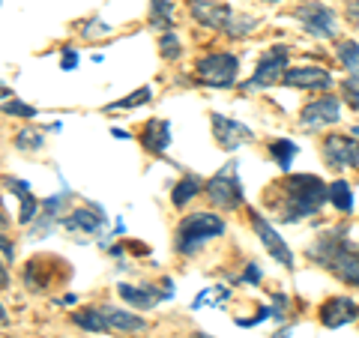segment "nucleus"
Here are the masks:
<instances>
[{"instance_id": "nucleus-1", "label": "nucleus", "mask_w": 359, "mask_h": 338, "mask_svg": "<svg viewBox=\"0 0 359 338\" xmlns=\"http://www.w3.org/2000/svg\"><path fill=\"white\" fill-rule=\"evenodd\" d=\"M278 191H282V198L278 201H269L278 216H282V222H299L306 216H314L323 201H330V186H323V180L311 177V174H297V177H287L282 186H278Z\"/></svg>"}, {"instance_id": "nucleus-2", "label": "nucleus", "mask_w": 359, "mask_h": 338, "mask_svg": "<svg viewBox=\"0 0 359 338\" xmlns=\"http://www.w3.org/2000/svg\"><path fill=\"white\" fill-rule=\"evenodd\" d=\"M309 255H311V261L332 269V273L341 281H347V285H359V249L347 240L344 228L320 236V240L311 245Z\"/></svg>"}, {"instance_id": "nucleus-3", "label": "nucleus", "mask_w": 359, "mask_h": 338, "mask_svg": "<svg viewBox=\"0 0 359 338\" xmlns=\"http://www.w3.org/2000/svg\"><path fill=\"white\" fill-rule=\"evenodd\" d=\"M222 234H224V222L219 216H212V212H192V216L183 219V224L177 231V252L195 255L207 240L222 236Z\"/></svg>"}, {"instance_id": "nucleus-4", "label": "nucleus", "mask_w": 359, "mask_h": 338, "mask_svg": "<svg viewBox=\"0 0 359 338\" xmlns=\"http://www.w3.org/2000/svg\"><path fill=\"white\" fill-rule=\"evenodd\" d=\"M204 191H207V198H210L216 207H222V210H237V207L243 204V186H240L237 162L224 165L216 177L207 180Z\"/></svg>"}, {"instance_id": "nucleus-5", "label": "nucleus", "mask_w": 359, "mask_h": 338, "mask_svg": "<svg viewBox=\"0 0 359 338\" xmlns=\"http://www.w3.org/2000/svg\"><path fill=\"white\" fill-rule=\"evenodd\" d=\"M240 72V60L228 51L219 54H207V58L198 60V75L201 81H207L210 87H233Z\"/></svg>"}, {"instance_id": "nucleus-6", "label": "nucleus", "mask_w": 359, "mask_h": 338, "mask_svg": "<svg viewBox=\"0 0 359 338\" xmlns=\"http://www.w3.org/2000/svg\"><path fill=\"white\" fill-rule=\"evenodd\" d=\"M297 21L306 27V33H311V36H318V39H332L335 33H339L335 13L323 4H302L297 9Z\"/></svg>"}, {"instance_id": "nucleus-7", "label": "nucleus", "mask_w": 359, "mask_h": 338, "mask_svg": "<svg viewBox=\"0 0 359 338\" xmlns=\"http://www.w3.org/2000/svg\"><path fill=\"white\" fill-rule=\"evenodd\" d=\"M285 72H287V48L285 45H276V48H269L261 58V63H257V69L252 75V81H245V90L276 84L278 78H285Z\"/></svg>"}, {"instance_id": "nucleus-8", "label": "nucleus", "mask_w": 359, "mask_h": 338, "mask_svg": "<svg viewBox=\"0 0 359 338\" xmlns=\"http://www.w3.org/2000/svg\"><path fill=\"white\" fill-rule=\"evenodd\" d=\"M323 159L330 168H356L359 165V141L351 135H330L323 141Z\"/></svg>"}, {"instance_id": "nucleus-9", "label": "nucleus", "mask_w": 359, "mask_h": 338, "mask_svg": "<svg viewBox=\"0 0 359 338\" xmlns=\"http://www.w3.org/2000/svg\"><path fill=\"white\" fill-rule=\"evenodd\" d=\"M252 224H255V234L261 236V243H264V249L276 257L282 266H287V269H294V255H290V249H287V243L282 240V234H278L273 224H269L261 212H252Z\"/></svg>"}, {"instance_id": "nucleus-10", "label": "nucleus", "mask_w": 359, "mask_h": 338, "mask_svg": "<svg viewBox=\"0 0 359 338\" xmlns=\"http://www.w3.org/2000/svg\"><path fill=\"white\" fill-rule=\"evenodd\" d=\"M339 117H341L339 99H335V96H323V99H318V102H311V105L302 108L299 123L306 129H320V126H332V123H339Z\"/></svg>"}, {"instance_id": "nucleus-11", "label": "nucleus", "mask_w": 359, "mask_h": 338, "mask_svg": "<svg viewBox=\"0 0 359 338\" xmlns=\"http://www.w3.org/2000/svg\"><path fill=\"white\" fill-rule=\"evenodd\" d=\"M189 9H192V18L201 21L204 27L228 30V27H231V21H233L231 6L216 4V0H192V4H189Z\"/></svg>"}, {"instance_id": "nucleus-12", "label": "nucleus", "mask_w": 359, "mask_h": 338, "mask_svg": "<svg viewBox=\"0 0 359 338\" xmlns=\"http://www.w3.org/2000/svg\"><path fill=\"white\" fill-rule=\"evenodd\" d=\"M356 314H359V306H356L353 299L332 297V299H327L320 306V323L327 326V330H339V326L356 320Z\"/></svg>"}, {"instance_id": "nucleus-13", "label": "nucleus", "mask_w": 359, "mask_h": 338, "mask_svg": "<svg viewBox=\"0 0 359 338\" xmlns=\"http://www.w3.org/2000/svg\"><path fill=\"white\" fill-rule=\"evenodd\" d=\"M212 132H216V141L224 150H237L243 141L255 138V132L249 126H243V123H237V120H228L222 114H212Z\"/></svg>"}, {"instance_id": "nucleus-14", "label": "nucleus", "mask_w": 359, "mask_h": 338, "mask_svg": "<svg viewBox=\"0 0 359 338\" xmlns=\"http://www.w3.org/2000/svg\"><path fill=\"white\" fill-rule=\"evenodd\" d=\"M282 81L287 87H302V90H320L332 84V75L318 66H299V69H287Z\"/></svg>"}, {"instance_id": "nucleus-15", "label": "nucleus", "mask_w": 359, "mask_h": 338, "mask_svg": "<svg viewBox=\"0 0 359 338\" xmlns=\"http://www.w3.org/2000/svg\"><path fill=\"white\" fill-rule=\"evenodd\" d=\"M102 311V318L108 323V330H120V332H144L147 330V320L141 318V314H132V311H123V309H99Z\"/></svg>"}, {"instance_id": "nucleus-16", "label": "nucleus", "mask_w": 359, "mask_h": 338, "mask_svg": "<svg viewBox=\"0 0 359 338\" xmlns=\"http://www.w3.org/2000/svg\"><path fill=\"white\" fill-rule=\"evenodd\" d=\"M141 144H144V150H150V153H165L168 147H171V123L168 120H150L147 129H144V135H141Z\"/></svg>"}, {"instance_id": "nucleus-17", "label": "nucleus", "mask_w": 359, "mask_h": 338, "mask_svg": "<svg viewBox=\"0 0 359 338\" xmlns=\"http://www.w3.org/2000/svg\"><path fill=\"white\" fill-rule=\"evenodd\" d=\"M120 297L129 302L132 309H153L156 302H162L171 297V290H162V294H156L153 288H132V285H120Z\"/></svg>"}, {"instance_id": "nucleus-18", "label": "nucleus", "mask_w": 359, "mask_h": 338, "mask_svg": "<svg viewBox=\"0 0 359 338\" xmlns=\"http://www.w3.org/2000/svg\"><path fill=\"white\" fill-rule=\"evenodd\" d=\"M63 224L69 231H87V234H93V231L102 228V219H99V212H93V210H75L72 216L63 219Z\"/></svg>"}, {"instance_id": "nucleus-19", "label": "nucleus", "mask_w": 359, "mask_h": 338, "mask_svg": "<svg viewBox=\"0 0 359 338\" xmlns=\"http://www.w3.org/2000/svg\"><path fill=\"white\" fill-rule=\"evenodd\" d=\"M150 25L171 33V27H174V4H171V0H153V6H150Z\"/></svg>"}, {"instance_id": "nucleus-20", "label": "nucleus", "mask_w": 359, "mask_h": 338, "mask_svg": "<svg viewBox=\"0 0 359 338\" xmlns=\"http://www.w3.org/2000/svg\"><path fill=\"white\" fill-rule=\"evenodd\" d=\"M72 323L81 326L87 332H108V323L102 318V311L99 309H84V311H75L72 314Z\"/></svg>"}, {"instance_id": "nucleus-21", "label": "nucleus", "mask_w": 359, "mask_h": 338, "mask_svg": "<svg viewBox=\"0 0 359 338\" xmlns=\"http://www.w3.org/2000/svg\"><path fill=\"white\" fill-rule=\"evenodd\" d=\"M9 186H13L18 191V198H21V212H18V222L21 224H27L33 216H36V210H39V201L36 198H30V189L25 183H18V180H9Z\"/></svg>"}, {"instance_id": "nucleus-22", "label": "nucleus", "mask_w": 359, "mask_h": 338, "mask_svg": "<svg viewBox=\"0 0 359 338\" xmlns=\"http://www.w3.org/2000/svg\"><path fill=\"white\" fill-rule=\"evenodd\" d=\"M201 189H204V183H201L198 177L189 174V177H183V180H180V183L174 186V198H171V201H174L177 207H183V204H189V201H192V198L198 195Z\"/></svg>"}, {"instance_id": "nucleus-23", "label": "nucleus", "mask_w": 359, "mask_h": 338, "mask_svg": "<svg viewBox=\"0 0 359 338\" xmlns=\"http://www.w3.org/2000/svg\"><path fill=\"white\" fill-rule=\"evenodd\" d=\"M330 201L335 210L341 212H351L353 210V189L344 183V180H335V183L330 186Z\"/></svg>"}, {"instance_id": "nucleus-24", "label": "nucleus", "mask_w": 359, "mask_h": 338, "mask_svg": "<svg viewBox=\"0 0 359 338\" xmlns=\"http://www.w3.org/2000/svg\"><path fill=\"white\" fill-rule=\"evenodd\" d=\"M269 153H273V159L278 162V168L282 171H290V165H294V156H297V147H294V141H273L269 144Z\"/></svg>"}, {"instance_id": "nucleus-25", "label": "nucleus", "mask_w": 359, "mask_h": 338, "mask_svg": "<svg viewBox=\"0 0 359 338\" xmlns=\"http://www.w3.org/2000/svg\"><path fill=\"white\" fill-rule=\"evenodd\" d=\"M339 60L351 75H359V45L356 42H341L339 45Z\"/></svg>"}, {"instance_id": "nucleus-26", "label": "nucleus", "mask_w": 359, "mask_h": 338, "mask_svg": "<svg viewBox=\"0 0 359 338\" xmlns=\"http://www.w3.org/2000/svg\"><path fill=\"white\" fill-rule=\"evenodd\" d=\"M15 147H18V150H25V153L39 150V147H42V132H36V126L21 129V132H18V138H15Z\"/></svg>"}, {"instance_id": "nucleus-27", "label": "nucleus", "mask_w": 359, "mask_h": 338, "mask_svg": "<svg viewBox=\"0 0 359 338\" xmlns=\"http://www.w3.org/2000/svg\"><path fill=\"white\" fill-rule=\"evenodd\" d=\"M150 96H153V90H150V87H141V90H135V93H129L126 99H120V102L108 105V111H123V108H135V105H144V102H147Z\"/></svg>"}, {"instance_id": "nucleus-28", "label": "nucleus", "mask_w": 359, "mask_h": 338, "mask_svg": "<svg viewBox=\"0 0 359 338\" xmlns=\"http://www.w3.org/2000/svg\"><path fill=\"white\" fill-rule=\"evenodd\" d=\"M4 114H13V117H36V108L33 105H25L21 99H9V102L0 105Z\"/></svg>"}, {"instance_id": "nucleus-29", "label": "nucleus", "mask_w": 359, "mask_h": 338, "mask_svg": "<svg viewBox=\"0 0 359 338\" xmlns=\"http://www.w3.org/2000/svg\"><path fill=\"white\" fill-rule=\"evenodd\" d=\"M341 93H344V99H347V105L359 111V75L347 78V81L341 84Z\"/></svg>"}, {"instance_id": "nucleus-30", "label": "nucleus", "mask_w": 359, "mask_h": 338, "mask_svg": "<svg viewBox=\"0 0 359 338\" xmlns=\"http://www.w3.org/2000/svg\"><path fill=\"white\" fill-rule=\"evenodd\" d=\"M159 48H162V54H165L168 60L180 58V51H183V48H180V39L174 36V33H165V36H162V42H159Z\"/></svg>"}, {"instance_id": "nucleus-31", "label": "nucleus", "mask_w": 359, "mask_h": 338, "mask_svg": "<svg viewBox=\"0 0 359 338\" xmlns=\"http://www.w3.org/2000/svg\"><path fill=\"white\" fill-rule=\"evenodd\" d=\"M255 25H257L255 18H233L231 27H228V33H231V36H245V33L255 30Z\"/></svg>"}, {"instance_id": "nucleus-32", "label": "nucleus", "mask_w": 359, "mask_h": 338, "mask_svg": "<svg viewBox=\"0 0 359 338\" xmlns=\"http://www.w3.org/2000/svg\"><path fill=\"white\" fill-rule=\"evenodd\" d=\"M75 63H78V54L72 51V48H66V58H63V69L69 72V69H75Z\"/></svg>"}, {"instance_id": "nucleus-33", "label": "nucleus", "mask_w": 359, "mask_h": 338, "mask_svg": "<svg viewBox=\"0 0 359 338\" xmlns=\"http://www.w3.org/2000/svg\"><path fill=\"white\" fill-rule=\"evenodd\" d=\"M0 252H4V255L9 257V261H13V257H15V249H13V243H9L4 234H0Z\"/></svg>"}, {"instance_id": "nucleus-34", "label": "nucleus", "mask_w": 359, "mask_h": 338, "mask_svg": "<svg viewBox=\"0 0 359 338\" xmlns=\"http://www.w3.org/2000/svg\"><path fill=\"white\" fill-rule=\"evenodd\" d=\"M245 281H261V269H257V264H249V269H245Z\"/></svg>"}, {"instance_id": "nucleus-35", "label": "nucleus", "mask_w": 359, "mask_h": 338, "mask_svg": "<svg viewBox=\"0 0 359 338\" xmlns=\"http://www.w3.org/2000/svg\"><path fill=\"white\" fill-rule=\"evenodd\" d=\"M0 99H6V102H9V99H15V93L6 84H0Z\"/></svg>"}, {"instance_id": "nucleus-36", "label": "nucleus", "mask_w": 359, "mask_h": 338, "mask_svg": "<svg viewBox=\"0 0 359 338\" xmlns=\"http://www.w3.org/2000/svg\"><path fill=\"white\" fill-rule=\"evenodd\" d=\"M351 18H353V21H356V25H359V0H356V4L351 6Z\"/></svg>"}, {"instance_id": "nucleus-37", "label": "nucleus", "mask_w": 359, "mask_h": 338, "mask_svg": "<svg viewBox=\"0 0 359 338\" xmlns=\"http://www.w3.org/2000/svg\"><path fill=\"white\" fill-rule=\"evenodd\" d=\"M6 281H9V276H6V266H4V264H0V288H4V285H6Z\"/></svg>"}, {"instance_id": "nucleus-38", "label": "nucleus", "mask_w": 359, "mask_h": 338, "mask_svg": "<svg viewBox=\"0 0 359 338\" xmlns=\"http://www.w3.org/2000/svg\"><path fill=\"white\" fill-rule=\"evenodd\" d=\"M6 323H9V314H6L4 306H0V326H6Z\"/></svg>"}, {"instance_id": "nucleus-39", "label": "nucleus", "mask_w": 359, "mask_h": 338, "mask_svg": "<svg viewBox=\"0 0 359 338\" xmlns=\"http://www.w3.org/2000/svg\"><path fill=\"white\" fill-rule=\"evenodd\" d=\"M195 338H212L210 332H195Z\"/></svg>"}, {"instance_id": "nucleus-40", "label": "nucleus", "mask_w": 359, "mask_h": 338, "mask_svg": "<svg viewBox=\"0 0 359 338\" xmlns=\"http://www.w3.org/2000/svg\"><path fill=\"white\" fill-rule=\"evenodd\" d=\"M4 228H6V219H4V216H0V231H4Z\"/></svg>"}, {"instance_id": "nucleus-41", "label": "nucleus", "mask_w": 359, "mask_h": 338, "mask_svg": "<svg viewBox=\"0 0 359 338\" xmlns=\"http://www.w3.org/2000/svg\"><path fill=\"white\" fill-rule=\"evenodd\" d=\"M266 4H278V0H266Z\"/></svg>"}]
</instances>
